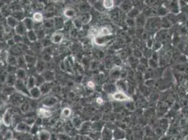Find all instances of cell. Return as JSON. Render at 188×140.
Masks as SVG:
<instances>
[{"mask_svg":"<svg viewBox=\"0 0 188 140\" xmlns=\"http://www.w3.org/2000/svg\"><path fill=\"white\" fill-rule=\"evenodd\" d=\"M114 139L124 140L126 138V133L121 128H116L113 132Z\"/></svg>","mask_w":188,"mask_h":140,"instance_id":"cell-13","label":"cell"},{"mask_svg":"<svg viewBox=\"0 0 188 140\" xmlns=\"http://www.w3.org/2000/svg\"><path fill=\"white\" fill-rule=\"evenodd\" d=\"M97 36H102V37H109L112 36V29L108 26H103L98 30V33Z\"/></svg>","mask_w":188,"mask_h":140,"instance_id":"cell-16","label":"cell"},{"mask_svg":"<svg viewBox=\"0 0 188 140\" xmlns=\"http://www.w3.org/2000/svg\"><path fill=\"white\" fill-rule=\"evenodd\" d=\"M41 75L44 79L45 82L51 83L55 80V74L53 71H51V70H45Z\"/></svg>","mask_w":188,"mask_h":140,"instance_id":"cell-10","label":"cell"},{"mask_svg":"<svg viewBox=\"0 0 188 140\" xmlns=\"http://www.w3.org/2000/svg\"><path fill=\"white\" fill-rule=\"evenodd\" d=\"M112 39V36L109 37H102V36H96L93 38V41L95 45L98 46H103L110 41Z\"/></svg>","mask_w":188,"mask_h":140,"instance_id":"cell-6","label":"cell"},{"mask_svg":"<svg viewBox=\"0 0 188 140\" xmlns=\"http://www.w3.org/2000/svg\"><path fill=\"white\" fill-rule=\"evenodd\" d=\"M15 76L17 79L25 81L27 78L26 70H25V68H18V69H16Z\"/></svg>","mask_w":188,"mask_h":140,"instance_id":"cell-14","label":"cell"},{"mask_svg":"<svg viewBox=\"0 0 188 140\" xmlns=\"http://www.w3.org/2000/svg\"><path fill=\"white\" fill-rule=\"evenodd\" d=\"M87 86H88V87L89 88L93 89L94 88H95V84H94L93 81H89L88 84H87Z\"/></svg>","mask_w":188,"mask_h":140,"instance_id":"cell-41","label":"cell"},{"mask_svg":"<svg viewBox=\"0 0 188 140\" xmlns=\"http://www.w3.org/2000/svg\"><path fill=\"white\" fill-rule=\"evenodd\" d=\"M58 102V100L57 97H54V96H49V97H45L42 100V103L45 108H51V107L57 105Z\"/></svg>","mask_w":188,"mask_h":140,"instance_id":"cell-5","label":"cell"},{"mask_svg":"<svg viewBox=\"0 0 188 140\" xmlns=\"http://www.w3.org/2000/svg\"><path fill=\"white\" fill-rule=\"evenodd\" d=\"M63 39H64V36L62 33L61 32H54L51 37V42H52L53 43H55V44H60L63 42Z\"/></svg>","mask_w":188,"mask_h":140,"instance_id":"cell-11","label":"cell"},{"mask_svg":"<svg viewBox=\"0 0 188 140\" xmlns=\"http://www.w3.org/2000/svg\"><path fill=\"white\" fill-rule=\"evenodd\" d=\"M116 87L117 90L122 91V92H126L128 90V86L126 83L123 80H119L116 81Z\"/></svg>","mask_w":188,"mask_h":140,"instance_id":"cell-25","label":"cell"},{"mask_svg":"<svg viewBox=\"0 0 188 140\" xmlns=\"http://www.w3.org/2000/svg\"><path fill=\"white\" fill-rule=\"evenodd\" d=\"M29 94H30V97L32 99H39L42 95L41 90L38 86H35L33 88L30 89L29 90Z\"/></svg>","mask_w":188,"mask_h":140,"instance_id":"cell-15","label":"cell"},{"mask_svg":"<svg viewBox=\"0 0 188 140\" xmlns=\"http://www.w3.org/2000/svg\"><path fill=\"white\" fill-rule=\"evenodd\" d=\"M113 140H116V139H113Z\"/></svg>","mask_w":188,"mask_h":140,"instance_id":"cell-44","label":"cell"},{"mask_svg":"<svg viewBox=\"0 0 188 140\" xmlns=\"http://www.w3.org/2000/svg\"><path fill=\"white\" fill-rule=\"evenodd\" d=\"M14 87H15L16 90H17L18 92L25 94V95H26L30 97L29 90H27L26 85H25V81L17 79V80H16V82L15 84V86H14Z\"/></svg>","mask_w":188,"mask_h":140,"instance_id":"cell-4","label":"cell"},{"mask_svg":"<svg viewBox=\"0 0 188 140\" xmlns=\"http://www.w3.org/2000/svg\"><path fill=\"white\" fill-rule=\"evenodd\" d=\"M72 109L69 107H65L63 108L61 113V118L62 119H67L72 116Z\"/></svg>","mask_w":188,"mask_h":140,"instance_id":"cell-26","label":"cell"},{"mask_svg":"<svg viewBox=\"0 0 188 140\" xmlns=\"http://www.w3.org/2000/svg\"><path fill=\"white\" fill-rule=\"evenodd\" d=\"M124 140H126V139H124Z\"/></svg>","mask_w":188,"mask_h":140,"instance_id":"cell-45","label":"cell"},{"mask_svg":"<svg viewBox=\"0 0 188 140\" xmlns=\"http://www.w3.org/2000/svg\"><path fill=\"white\" fill-rule=\"evenodd\" d=\"M113 131L108 127H104L101 131V140H113Z\"/></svg>","mask_w":188,"mask_h":140,"instance_id":"cell-7","label":"cell"},{"mask_svg":"<svg viewBox=\"0 0 188 140\" xmlns=\"http://www.w3.org/2000/svg\"><path fill=\"white\" fill-rule=\"evenodd\" d=\"M24 59L27 65H36L37 60L35 57L32 56L30 55H24Z\"/></svg>","mask_w":188,"mask_h":140,"instance_id":"cell-29","label":"cell"},{"mask_svg":"<svg viewBox=\"0 0 188 140\" xmlns=\"http://www.w3.org/2000/svg\"><path fill=\"white\" fill-rule=\"evenodd\" d=\"M14 30H15L16 35L21 36V37H22V36L24 35H26L27 30L23 24L21 22L17 25V27L14 29Z\"/></svg>","mask_w":188,"mask_h":140,"instance_id":"cell-21","label":"cell"},{"mask_svg":"<svg viewBox=\"0 0 188 140\" xmlns=\"http://www.w3.org/2000/svg\"><path fill=\"white\" fill-rule=\"evenodd\" d=\"M66 21L62 17H55L53 18V25L56 30H61L64 28Z\"/></svg>","mask_w":188,"mask_h":140,"instance_id":"cell-9","label":"cell"},{"mask_svg":"<svg viewBox=\"0 0 188 140\" xmlns=\"http://www.w3.org/2000/svg\"><path fill=\"white\" fill-rule=\"evenodd\" d=\"M4 139L6 140H11L13 139V133L10 130H8L4 135Z\"/></svg>","mask_w":188,"mask_h":140,"instance_id":"cell-39","label":"cell"},{"mask_svg":"<svg viewBox=\"0 0 188 140\" xmlns=\"http://www.w3.org/2000/svg\"><path fill=\"white\" fill-rule=\"evenodd\" d=\"M27 38L28 39V40L30 41L32 43H35V42H37L38 41V37H37L36 32H35V30H29L27 31L26 33Z\"/></svg>","mask_w":188,"mask_h":140,"instance_id":"cell-23","label":"cell"},{"mask_svg":"<svg viewBox=\"0 0 188 140\" xmlns=\"http://www.w3.org/2000/svg\"><path fill=\"white\" fill-rule=\"evenodd\" d=\"M64 66L65 71L69 74H72L73 72L74 62L71 56H67L64 60Z\"/></svg>","mask_w":188,"mask_h":140,"instance_id":"cell-8","label":"cell"},{"mask_svg":"<svg viewBox=\"0 0 188 140\" xmlns=\"http://www.w3.org/2000/svg\"><path fill=\"white\" fill-rule=\"evenodd\" d=\"M39 140H51V134L46 130H42L37 133Z\"/></svg>","mask_w":188,"mask_h":140,"instance_id":"cell-18","label":"cell"},{"mask_svg":"<svg viewBox=\"0 0 188 140\" xmlns=\"http://www.w3.org/2000/svg\"><path fill=\"white\" fill-rule=\"evenodd\" d=\"M32 125H29L28 123H26L25 121L22 120V121H20L17 123L15 127V130L17 133H28L30 132H31Z\"/></svg>","mask_w":188,"mask_h":140,"instance_id":"cell-3","label":"cell"},{"mask_svg":"<svg viewBox=\"0 0 188 140\" xmlns=\"http://www.w3.org/2000/svg\"><path fill=\"white\" fill-rule=\"evenodd\" d=\"M25 85H26V87L28 90H30V89L33 88L35 86H37L36 77H35V76L32 75L27 76V81L25 82Z\"/></svg>","mask_w":188,"mask_h":140,"instance_id":"cell-19","label":"cell"},{"mask_svg":"<svg viewBox=\"0 0 188 140\" xmlns=\"http://www.w3.org/2000/svg\"><path fill=\"white\" fill-rule=\"evenodd\" d=\"M37 37H38V39H43L45 37V32L42 29H40V30H37L36 32Z\"/></svg>","mask_w":188,"mask_h":140,"instance_id":"cell-37","label":"cell"},{"mask_svg":"<svg viewBox=\"0 0 188 140\" xmlns=\"http://www.w3.org/2000/svg\"><path fill=\"white\" fill-rule=\"evenodd\" d=\"M6 22H7V25H9V27L13 29H15L17 25L20 23V21H18L17 19L15 18L14 16H9L6 18Z\"/></svg>","mask_w":188,"mask_h":140,"instance_id":"cell-20","label":"cell"},{"mask_svg":"<svg viewBox=\"0 0 188 140\" xmlns=\"http://www.w3.org/2000/svg\"><path fill=\"white\" fill-rule=\"evenodd\" d=\"M11 140H16V139H14V138H13V139H11Z\"/></svg>","mask_w":188,"mask_h":140,"instance_id":"cell-43","label":"cell"},{"mask_svg":"<svg viewBox=\"0 0 188 140\" xmlns=\"http://www.w3.org/2000/svg\"><path fill=\"white\" fill-rule=\"evenodd\" d=\"M79 130H80V131H82V130H83L84 133H89V131L91 130V123L90 122L84 121L82 128H81V129Z\"/></svg>","mask_w":188,"mask_h":140,"instance_id":"cell-33","label":"cell"},{"mask_svg":"<svg viewBox=\"0 0 188 140\" xmlns=\"http://www.w3.org/2000/svg\"><path fill=\"white\" fill-rule=\"evenodd\" d=\"M110 97H112V100L117 102H129L131 100V97L127 95L126 92L122 91H116L112 95H110Z\"/></svg>","mask_w":188,"mask_h":140,"instance_id":"cell-1","label":"cell"},{"mask_svg":"<svg viewBox=\"0 0 188 140\" xmlns=\"http://www.w3.org/2000/svg\"><path fill=\"white\" fill-rule=\"evenodd\" d=\"M83 123V120L81 119V118H79V117H73V118L71 119V124L72 125V126H73L75 129L78 130L81 129Z\"/></svg>","mask_w":188,"mask_h":140,"instance_id":"cell-22","label":"cell"},{"mask_svg":"<svg viewBox=\"0 0 188 140\" xmlns=\"http://www.w3.org/2000/svg\"><path fill=\"white\" fill-rule=\"evenodd\" d=\"M32 20H34V22H44V15L41 12H40V11H37V12L34 13L33 15H32Z\"/></svg>","mask_w":188,"mask_h":140,"instance_id":"cell-30","label":"cell"},{"mask_svg":"<svg viewBox=\"0 0 188 140\" xmlns=\"http://www.w3.org/2000/svg\"><path fill=\"white\" fill-rule=\"evenodd\" d=\"M20 109L24 113H25V112L28 111L29 109H30V105H29L27 103H23L22 105H21Z\"/></svg>","mask_w":188,"mask_h":140,"instance_id":"cell-38","label":"cell"},{"mask_svg":"<svg viewBox=\"0 0 188 140\" xmlns=\"http://www.w3.org/2000/svg\"><path fill=\"white\" fill-rule=\"evenodd\" d=\"M40 88L41 90V92L43 95H46L48 92H51V89H52V85L51 83H47L45 82L44 84H42L41 86H40Z\"/></svg>","mask_w":188,"mask_h":140,"instance_id":"cell-24","label":"cell"},{"mask_svg":"<svg viewBox=\"0 0 188 140\" xmlns=\"http://www.w3.org/2000/svg\"><path fill=\"white\" fill-rule=\"evenodd\" d=\"M42 27L45 29H51L54 27L53 19H47V20L44 21L43 24H42Z\"/></svg>","mask_w":188,"mask_h":140,"instance_id":"cell-35","label":"cell"},{"mask_svg":"<svg viewBox=\"0 0 188 140\" xmlns=\"http://www.w3.org/2000/svg\"><path fill=\"white\" fill-rule=\"evenodd\" d=\"M96 102L98 104H99V105H102V104H103V102H104V100H103V98H101V97H97Z\"/></svg>","mask_w":188,"mask_h":140,"instance_id":"cell-42","label":"cell"},{"mask_svg":"<svg viewBox=\"0 0 188 140\" xmlns=\"http://www.w3.org/2000/svg\"><path fill=\"white\" fill-rule=\"evenodd\" d=\"M16 80H17V79H16L15 74H14V75H11V74H10V75L7 76L6 81L8 85H9L10 86H15Z\"/></svg>","mask_w":188,"mask_h":140,"instance_id":"cell-36","label":"cell"},{"mask_svg":"<svg viewBox=\"0 0 188 140\" xmlns=\"http://www.w3.org/2000/svg\"><path fill=\"white\" fill-rule=\"evenodd\" d=\"M21 22L25 26L27 31L34 30V20H32V18H24L23 20L21 21Z\"/></svg>","mask_w":188,"mask_h":140,"instance_id":"cell-17","label":"cell"},{"mask_svg":"<svg viewBox=\"0 0 188 140\" xmlns=\"http://www.w3.org/2000/svg\"><path fill=\"white\" fill-rule=\"evenodd\" d=\"M103 6L106 10H111L114 6V1L112 0H105L103 1Z\"/></svg>","mask_w":188,"mask_h":140,"instance_id":"cell-32","label":"cell"},{"mask_svg":"<svg viewBox=\"0 0 188 140\" xmlns=\"http://www.w3.org/2000/svg\"><path fill=\"white\" fill-rule=\"evenodd\" d=\"M36 69L37 71V73L39 74H42L44 71L46 70L45 67H46V65H45V63L42 60H37L36 63Z\"/></svg>","mask_w":188,"mask_h":140,"instance_id":"cell-28","label":"cell"},{"mask_svg":"<svg viewBox=\"0 0 188 140\" xmlns=\"http://www.w3.org/2000/svg\"><path fill=\"white\" fill-rule=\"evenodd\" d=\"M14 42L16 43H18V42H21L22 41V37L21 36H19V35H16L14 37Z\"/></svg>","mask_w":188,"mask_h":140,"instance_id":"cell-40","label":"cell"},{"mask_svg":"<svg viewBox=\"0 0 188 140\" xmlns=\"http://www.w3.org/2000/svg\"><path fill=\"white\" fill-rule=\"evenodd\" d=\"M78 20L81 22L82 25H86L91 20V16L89 14H83L82 16H80L78 18Z\"/></svg>","mask_w":188,"mask_h":140,"instance_id":"cell-31","label":"cell"},{"mask_svg":"<svg viewBox=\"0 0 188 140\" xmlns=\"http://www.w3.org/2000/svg\"><path fill=\"white\" fill-rule=\"evenodd\" d=\"M63 15L68 19L73 18L76 16V11L72 8H67L63 11Z\"/></svg>","mask_w":188,"mask_h":140,"instance_id":"cell-27","label":"cell"},{"mask_svg":"<svg viewBox=\"0 0 188 140\" xmlns=\"http://www.w3.org/2000/svg\"><path fill=\"white\" fill-rule=\"evenodd\" d=\"M1 121H2L3 124L5 125L6 127L11 126L13 121H14V113H13L11 109H6L5 111H4V114H3Z\"/></svg>","mask_w":188,"mask_h":140,"instance_id":"cell-2","label":"cell"},{"mask_svg":"<svg viewBox=\"0 0 188 140\" xmlns=\"http://www.w3.org/2000/svg\"><path fill=\"white\" fill-rule=\"evenodd\" d=\"M104 90L108 92V93H109L110 95H112L114 92L117 91V89H116V86L111 85V84H107V85H105Z\"/></svg>","mask_w":188,"mask_h":140,"instance_id":"cell-34","label":"cell"},{"mask_svg":"<svg viewBox=\"0 0 188 140\" xmlns=\"http://www.w3.org/2000/svg\"><path fill=\"white\" fill-rule=\"evenodd\" d=\"M37 114L41 118H48L52 116V111L48 109L42 107V108L39 109L37 111Z\"/></svg>","mask_w":188,"mask_h":140,"instance_id":"cell-12","label":"cell"}]
</instances>
